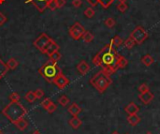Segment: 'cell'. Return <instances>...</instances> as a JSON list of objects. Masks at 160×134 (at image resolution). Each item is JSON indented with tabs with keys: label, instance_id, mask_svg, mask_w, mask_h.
I'll return each mask as SVG.
<instances>
[{
	"label": "cell",
	"instance_id": "ab89813d",
	"mask_svg": "<svg viewBox=\"0 0 160 134\" xmlns=\"http://www.w3.org/2000/svg\"><path fill=\"white\" fill-rule=\"evenodd\" d=\"M55 1H56L58 9H61L66 5V0H55Z\"/></svg>",
	"mask_w": 160,
	"mask_h": 134
},
{
	"label": "cell",
	"instance_id": "bcb514c9",
	"mask_svg": "<svg viewBox=\"0 0 160 134\" xmlns=\"http://www.w3.org/2000/svg\"><path fill=\"white\" fill-rule=\"evenodd\" d=\"M0 134H4V133H3V132H2L1 130H0Z\"/></svg>",
	"mask_w": 160,
	"mask_h": 134
},
{
	"label": "cell",
	"instance_id": "83f0119b",
	"mask_svg": "<svg viewBox=\"0 0 160 134\" xmlns=\"http://www.w3.org/2000/svg\"><path fill=\"white\" fill-rule=\"evenodd\" d=\"M115 0H98V3L103 9H108Z\"/></svg>",
	"mask_w": 160,
	"mask_h": 134
},
{
	"label": "cell",
	"instance_id": "8d00e7d4",
	"mask_svg": "<svg viewBox=\"0 0 160 134\" xmlns=\"http://www.w3.org/2000/svg\"><path fill=\"white\" fill-rule=\"evenodd\" d=\"M34 93H35V96L37 99H41V98H43V96H44V92H43V90L40 88H38L37 90L34 91Z\"/></svg>",
	"mask_w": 160,
	"mask_h": 134
},
{
	"label": "cell",
	"instance_id": "836d02e7",
	"mask_svg": "<svg viewBox=\"0 0 160 134\" xmlns=\"http://www.w3.org/2000/svg\"><path fill=\"white\" fill-rule=\"evenodd\" d=\"M127 8H128V6L125 2H120L117 6V9L120 12H125L127 9Z\"/></svg>",
	"mask_w": 160,
	"mask_h": 134
},
{
	"label": "cell",
	"instance_id": "9c48e42d",
	"mask_svg": "<svg viewBox=\"0 0 160 134\" xmlns=\"http://www.w3.org/2000/svg\"><path fill=\"white\" fill-rule=\"evenodd\" d=\"M53 84H54L59 89H64L65 87H67L69 84V80L64 75V74L61 73L60 75H58L54 79V81H53Z\"/></svg>",
	"mask_w": 160,
	"mask_h": 134
},
{
	"label": "cell",
	"instance_id": "ee69618b",
	"mask_svg": "<svg viewBox=\"0 0 160 134\" xmlns=\"http://www.w3.org/2000/svg\"><path fill=\"white\" fill-rule=\"evenodd\" d=\"M145 134H153L151 131H148V132H146V133H145Z\"/></svg>",
	"mask_w": 160,
	"mask_h": 134
},
{
	"label": "cell",
	"instance_id": "ac0fdd59",
	"mask_svg": "<svg viewBox=\"0 0 160 134\" xmlns=\"http://www.w3.org/2000/svg\"><path fill=\"white\" fill-rule=\"evenodd\" d=\"M141 63L144 65V66H146V67H149V66H151L154 62H155V60H154V58H153V56L152 55H150V54H145L144 56H142L141 57Z\"/></svg>",
	"mask_w": 160,
	"mask_h": 134
},
{
	"label": "cell",
	"instance_id": "3957f363",
	"mask_svg": "<svg viewBox=\"0 0 160 134\" xmlns=\"http://www.w3.org/2000/svg\"><path fill=\"white\" fill-rule=\"evenodd\" d=\"M38 72L47 82L53 84L54 79L62 73V69L57 65V62L49 60L41 66V68L38 69Z\"/></svg>",
	"mask_w": 160,
	"mask_h": 134
},
{
	"label": "cell",
	"instance_id": "f6af8a7d",
	"mask_svg": "<svg viewBox=\"0 0 160 134\" xmlns=\"http://www.w3.org/2000/svg\"><path fill=\"white\" fill-rule=\"evenodd\" d=\"M119 1H120V2H125L126 0H119Z\"/></svg>",
	"mask_w": 160,
	"mask_h": 134
},
{
	"label": "cell",
	"instance_id": "74e56055",
	"mask_svg": "<svg viewBox=\"0 0 160 134\" xmlns=\"http://www.w3.org/2000/svg\"><path fill=\"white\" fill-rule=\"evenodd\" d=\"M6 22H7V17L4 15V13L0 12V26L4 25Z\"/></svg>",
	"mask_w": 160,
	"mask_h": 134
},
{
	"label": "cell",
	"instance_id": "ba28073f",
	"mask_svg": "<svg viewBox=\"0 0 160 134\" xmlns=\"http://www.w3.org/2000/svg\"><path fill=\"white\" fill-rule=\"evenodd\" d=\"M51 0H25L26 3H31L37 9L38 11L43 12L48 7V4Z\"/></svg>",
	"mask_w": 160,
	"mask_h": 134
},
{
	"label": "cell",
	"instance_id": "d6986e66",
	"mask_svg": "<svg viewBox=\"0 0 160 134\" xmlns=\"http://www.w3.org/2000/svg\"><path fill=\"white\" fill-rule=\"evenodd\" d=\"M128 64V61L125 57H124L123 55H119L118 57V60H117V63H116V68L118 69H124L127 66Z\"/></svg>",
	"mask_w": 160,
	"mask_h": 134
},
{
	"label": "cell",
	"instance_id": "9a60e30c",
	"mask_svg": "<svg viewBox=\"0 0 160 134\" xmlns=\"http://www.w3.org/2000/svg\"><path fill=\"white\" fill-rule=\"evenodd\" d=\"M68 124L69 126L72 128H74V129H78L82 124V121L81 120V119L78 117V116H72L69 120H68Z\"/></svg>",
	"mask_w": 160,
	"mask_h": 134
},
{
	"label": "cell",
	"instance_id": "52a82bcc",
	"mask_svg": "<svg viewBox=\"0 0 160 134\" xmlns=\"http://www.w3.org/2000/svg\"><path fill=\"white\" fill-rule=\"evenodd\" d=\"M130 37L135 40L136 44H141L148 38V33L142 26H137L132 31Z\"/></svg>",
	"mask_w": 160,
	"mask_h": 134
},
{
	"label": "cell",
	"instance_id": "7a4b0ae2",
	"mask_svg": "<svg viewBox=\"0 0 160 134\" xmlns=\"http://www.w3.org/2000/svg\"><path fill=\"white\" fill-rule=\"evenodd\" d=\"M1 113L10 122H14L19 118L24 117L27 114V110L23 106V104L20 103V101H10L3 108Z\"/></svg>",
	"mask_w": 160,
	"mask_h": 134
},
{
	"label": "cell",
	"instance_id": "8992f818",
	"mask_svg": "<svg viewBox=\"0 0 160 134\" xmlns=\"http://www.w3.org/2000/svg\"><path fill=\"white\" fill-rule=\"evenodd\" d=\"M84 32H85L84 26L82 25L79 22H76L75 24H73L68 29V33L70 37L74 40H79L82 37Z\"/></svg>",
	"mask_w": 160,
	"mask_h": 134
},
{
	"label": "cell",
	"instance_id": "6da1fadb",
	"mask_svg": "<svg viewBox=\"0 0 160 134\" xmlns=\"http://www.w3.org/2000/svg\"><path fill=\"white\" fill-rule=\"evenodd\" d=\"M119 54L117 53L115 48L111 46V44H106V45L101 49L93 58V64L96 67L106 68L111 67L117 70L116 63H117Z\"/></svg>",
	"mask_w": 160,
	"mask_h": 134
},
{
	"label": "cell",
	"instance_id": "5b68a950",
	"mask_svg": "<svg viewBox=\"0 0 160 134\" xmlns=\"http://www.w3.org/2000/svg\"><path fill=\"white\" fill-rule=\"evenodd\" d=\"M53 41V39L52 38H50L47 34L45 33H41L33 42L34 46L40 51L42 54H45L46 49L48 48V46Z\"/></svg>",
	"mask_w": 160,
	"mask_h": 134
},
{
	"label": "cell",
	"instance_id": "cb8c5ba5",
	"mask_svg": "<svg viewBox=\"0 0 160 134\" xmlns=\"http://www.w3.org/2000/svg\"><path fill=\"white\" fill-rule=\"evenodd\" d=\"M82 39L85 41V42H87V43H89V42H92L93 40H94V35L90 32V31H86L85 30V32L83 33V35H82Z\"/></svg>",
	"mask_w": 160,
	"mask_h": 134
},
{
	"label": "cell",
	"instance_id": "7bdbcfd3",
	"mask_svg": "<svg viewBox=\"0 0 160 134\" xmlns=\"http://www.w3.org/2000/svg\"><path fill=\"white\" fill-rule=\"evenodd\" d=\"M111 134H119V133H118L117 131H114V132H112Z\"/></svg>",
	"mask_w": 160,
	"mask_h": 134
},
{
	"label": "cell",
	"instance_id": "f1b7e54d",
	"mask_svg": "<svg viewBox=\"0 0 160 134\" xmlns=\"http://www.w3.org/2000/svg\"><path fill=\"white\" fill-rule=\"evenodd\" d=\"M83 13H84L85 17H87V18H93L94 15H95V10H94L93 8L89 7V8H87V9L84 10Z\"/></svg>",
	"mask_w": 160,
	"mask_h": 134
},
{
	"label": "cell",
	"instance_id": "8fae6325",
	"mask_svg": "<svg viewBox=\"0 0 160 134\" xmlns=\"http://www.w3.org/2000/svg\"><path fill=\"white\" fill-rule=\"evenodd\" d=\"M77 70L82 74V75H85V74L90 70V66L84 60H82L78 65H77Z\"/></svg>",
	"mask_w": 160,
	"mask_h": 134
},
{
	"label": "cell",
	"instance_id": "ffe728a7",
	"mask_svg": "<svg viewBox=\"0 0 160 134\" xmlns=\"http://www.w3.org/2000/svg\"><path fill=\"white\" fill-rule=\"evenodd\" d=\"M8 71H9V68H8L7 64L4 63V61L0 58V80L6 75Z\"/></svg>",
	"mask_w": 160,
	"mask_h": 134
},
{
	"label": "cell",
	"instance_id": "2e32d148",
	"mask_svg": "<svg viewBox=\"0 0 160 134\" xmlns=\"http://www.w3.org/2000/svg\"><path fill=\"white\" fill-rule=\"evenodd\" d=\"M59 49H60V47H59V45L53 40L50 45L48 46V48L46 49V52H45V54L48 55V56H50L51 54H53L54 52H56V51H59Z\"/></svg>",
	"mask_w": 160,
	"mask_h": 134
},
{
	"label": "cell",
	"instance_id": "4dcf8cb0",
	"mask_svg": "<svg viewBox=\"0 0 160 134\" xmlns=\"http://www.w3.org/2000/svg\"><path fill=\"white\" fill-rule=\"evenodd\" d=\"M9 98L10 101H20V99H21V96L17 92H12Z\"/></svg>",
	"mask_w": 160,
	"mask_h": 134
},
{
	"label": "cell",
	"instance_id": "484cf974",
	"mask_svg": "<svg viewBox=\"0 0 160 134\" xmlns=\"http://www.w3.org/2000/svg\"><path fill=\"white\" fill-rule=\"evenodd\" d=\"M124 44H125V46L127 49H132V48L136 45V42H135V40H134L131 37H129L128 39H126L125 40Z\"/></svg>",
	"mask_w": 160,
	"mask_h": 134
},
{
	"label": "cell",
	"instance_id": "4316f807",
	"mask_svg": "<svg viewBox=\"0 0 160 134\" xmlns=\"http://www.w3.org/2000/svg\"><path fill=\"white\" fill-rule=\"evenodd\" d=\"M50 60H52V61H53V62H58L61 59V57H62V55H61V54L59 53V51H56V52H54L53 54H51L50 56Z\"/></svg>",
	"mask_w": 160,
	"mask_h": 134
},
{
	"label": "cell",
	"instance_id": "f35d334b",
	"mask_svg": "<svg viewBox=\"0 0 160 134\" xmlns=\"http://www.w3.org/2000/svg\"><path fill=\"white\" fill-rule=\"evenodd\" d=\"M82 0H72V6L75 7V8H80L82 6Z\"/></svg>",
	"mask_w": 160,
	"mask_h": 134
},
{
	"label": "cell",
	"instance_id": "4fadbf2b",
	"mask_svg": "<svg viewBox=\"0 0 160 134\" xmlns=\"http://www.w3.org/2000/svg\"><path fill=\"white\" fill-rule=\"evenodd\" d=\"M139 98H140V99L141 100L142 103H144L145 105H147V104H149L154 99V94H152L150 91H148L146 93L140 94Z\"/></svg>",
	"mask_w": 160,
	"mask_h": 134
},
{
	"label": "cell",
	"instance_id": "30bf717a",
	"mask_svg": "<svg viewBox=\"0 0 160 134\" xmlns=\"http://www.w3.org/2000/svg\"><path fill=\"white\" fill-rule=\"evenodd\" d=\"M125 111L129 115L130 114H137L139 113V111H140V108H139V106L137 105L135 102H130L129 104H127V105L125 106Z\"/></svg>",
	"mask_w": 160,
	"mask_h": 134
},
{
	"label": "cell",
	"instance_id": "d6a6232c",
	"mask_svg": "<svg viewBox=\"0 0 160 134\" xmlns=\"http://www.w3.org/2000/svg\"><path fill=\"white\" fill-rule=\"evenodd\" d=\"M149 91V86L145 84H142L139 86V92L140 94H143V93H146Z\"/></svg>",
	"mask_w": 160,
	"mask_h": 134
},
{
	"label": "cell",
	"instance_id": "d590c367",
	"mask_svg": "<svg viewBox=\"0 0 160 134\" xmlns=\"http://www.w3.org/2000/svg\"><path fill=\"white\" fill-rule=\"evenodd\" d=\"M47 8H49L52 11L57 9L58 8H57V4H56L55 0H51V1L49 2V4H48V7H47Z\"/></svg>",
	"mask_w": 160,
	"mask_h": 134
},
{
	"label": "cell",
	"instance_id": "d4e9b609",
	"mask_svg": "<svg viewBox=\"0 0 160 134\" xmlns=\"http://www.w3.org/2000/svg\"><path fill=\"white\" fill-rule=\"evenodd\" d=\"M58 103H59L61 106L66 107V106L68 105V103H69V99H68L66 95H62V96H60L59 99H58Z\"/></svg>",
	"mask_w": 160,
	"mask_h": 134
},
{
	"label": "cell",
	"instance_id": "f546056e",
	"mask_svg": "<svg viewBox=\"0 0 160 134\" xmlns=\"http://www.w3.org/2000/svg\"><path fill=\"white\" fill-rule=\"evenodd\" d=\"M104 23H105V25H106L107 27H109V28H112V27L115 25V24H116L115 20H114L113 18H111V17L107 18V19L105 20Z\"/></svg>",
	"mask_w": 160,
	"mask_h": 134
},
{
	"label": "cell",
	"instance_id": "b9f144b4",
	"mask_svg": "<svg viewBox=\"0 0 160 134\" xmlns=\"http://www.w3.org/2000/svg\"><path fill=\"white\" fill-rule=\"evenodd\" d=\"M32 134H41V133H40V132H39L38 130H35V131H34V132H33Z\"/></svg>",
	"mask_w": 160,
	"mask_h": 134
},
{
	"label": "cell",
	"instance_id": "e575fe53",
	"mask_svg": "<svg viewBox=\"0 0 160 134\" xmlns=\"http://www.w3.org/2000/svg\"><path fill=\"white\" fill-rule=\"evenodd\" d=\"M53 101L50 99H43L42 101H41V103H40V105H41V107L44 109V110H46V108L50 105V104L52 103Z\"/></svg>",
	"mask_w": 160,
	"mask_h": 134
},
{
	"label": "cell",
	"instance_id": "e0dca14e",
	"mask_svg": "<svg viewBox=\"0 0 160 134\" xmlns=\"http://www.w3.org/2000/svg\"><path fill=\"white\" fill-rule=\"evenodd\" d=\"M140 117L138 114H130L127 117V122L131 126H136L140 123Z\"/></svg>",
	"mask_w": 160,
	"mask_h": 134
},
{
	"label": "cell",
	"instance_id": "5bb4252c",
	"mask_svg": "<svg viewBox=\"0 0 160 134\" xmlns=\"http://www.w3.org/2000/svg\"><path fill=\"white\" fill-rule=\"evenodd\" d=\"M68 113L72 115V116H78L81 113H82V108L78 105L77 103L73 102L71 105L68 107L67 109Z\"/></svg>",
	"mask_w": 160,
	"mask_h": 134
},
{
	"label": "cell",
	"instance_id": "603a6c76",
	"mask_svg": "<svg viewBox=\"0 0 160 134\" xmlns=\"http://www.w3.org/2000/svg\"><path fill=\"white\" fill-rule=\"evenodd\" d=\"M24 99H25L27 102H29V103H33V102L37 99L34 91H28V92L24 95Z\"/></svg>",
	"mask_w": 160,
	"mask_h": 134
},
{
	"label": "cell",
	"instance_id": "277c9868",
	"mask_svg": "<svg viewBox=\"0 0 160 134\" xmlns=\"http://www.w3.org/2000/svg\"><path fill=\"white\" fill-rule=\"evenodd\" d=\"M89 82L99 93L102 94L107 90L108 87L111 84L112 80L111 79L110 76L106 75L102 70H100V71H98L95 74V75L90 79Z\"/></svg>",
	"mask_w": 160,
	"mask_h": 134
},
{
	"label": "cell",
	"instance_id": "7402d4cb",
	"mask_svg": "<svg viewBox=\"0 0 160 134\" xmlns=\"http://www.w3.org/2000/svg\"><path fill=\"white\" fill-rule=\"evenodd\" d=\"M111 44V46L113 47V48H117V47H119L120 45H122V43H123V39L119 37V36H114L113 38H112V39L111 40V42H110Z\"/></svg>",
	"mask_w": 160,
	"mask_h": 134
},
{
	"label": "cell",
	"instance_id": "60d3db41",
	"mask_svg": "<svg viewBox=\"0 0 160 134\" xmlns=\"http://www.w3.org/2000/svg\"><path fill=\"white\" fill-rule=\"evenodd\" d=\"M86 2L88 3L91 7H96L99 4L98 0H86Z\"/></svg>",
	"mask_w": 160,
	"mask_h": 134
},
{
	"label": "cell",
	"instance_id": "7c38bea8",
	"mask_svg": "<svg viewBox=\"0 0 160 134\" xmlns=\"http://www.w3.org/2000/svg\"><path fill=\"white\" fill-rule=\"evenodd\" d=\"M12 124L15 126L19 130H24L27 127H28V122L27 120L24 118V117H22V118H19L18 120L12 122Z\"/></svg>",
	"mask_w": 160,
	"mask_h": 134
},
{
	"label": "cell",
	"instance_id": "1f68e13d",
	"mask_svg": "<svg viewBox=\"0 0 160 134\" xmlns=\"http://www.w3.org/2000/svg\"><path fill=\"white\" fill-rule=\"evenodd\" d=\"M56 109H57V105L54 102H52L50 105L46 108V111H47L48 114H53L56 111Z\"/></svg>",
	"mask_w": 160,
	"mask_h": 134
},
{
	"label": "cell",
	"instance_id": "44dd1931",
	"mask_svg": "<svg viewBox=\"0 0 160 134\" xmlns=\"http://www.w3.org/2000/svg\"><path fill=\"white\" fill-rule=\"evenodd\" d=\"M7 66H8L9 69H12L13 70V69H17V67L19 66V62H18V60H17L16 58L11 57V58H9V60H8Z\"/></svg>",
	"mask_w": 160,
	"mask_h": 134
}]
</instances>
